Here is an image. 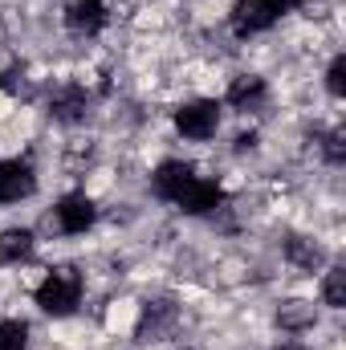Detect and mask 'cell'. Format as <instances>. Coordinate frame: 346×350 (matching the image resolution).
Masks as SVG:
<instances>
[{"mask_svg":"<svg viewBox=\"0 0 346 350\" xmlns=\"http://www.w3.org/2000/svg\"><path fill=\"white\" fill-rule=\"evenodd\" d=\"M220 204H224V187H220V183H212V179H200V175H196V183L187 187V196L179 200V208H183V212H191V216L216 212Z\"/></svg>","mask_w":346,"mask_h":350,"instance_id":"8","label":"cell"},{"mask_svg":"<svg viewBox=\"0 0 346 350\" xmlns=\"http://www.w3.org/2000/svg\"><path fill=\"white\" fill-rule=\"evenodd\" d=\"M261 98H265V82H261V78H253V74H245V78H237V82L228 86V106H237V110L257 106Z\"/></svg>","mask_w":346,"mask_h":350,"instance_id":"11","label":"cell"},{"mask_svg":"<svg viewBox=\"0 0 346 350\" xmlns=\"http://www.w3.org/2000/svg\"><path fill=\"white\" fill-rule=\"evenodd\" d=\"M82 110H86V90L70 86V90H62V94L53 98V114H57V118H66V122H78V118H82Z\"/></svg>","mask_w":346,"mask_h":350,"instance_id":"13","label":"cell"},{"mask_svg":"<svg viewBox=\"0 0 346 350\" xmlns=\"http://www.w3.org/2000/svg\"><path fill=\"white\" fill-rule=\"evenodd\" d=\"M191 183H196V167H191V163H179V159L159 163V172L151 175L155 196H159V200H172V204H179V200L187 196Z\"/></svg>","mask_w":346,"mask_h":350,"instance_id":"4","label":"cell"},{"mask_svg":"<svg viewBox=\"0 0 346 350\" xmlns=\"http://www.w3.org/2000/svg\"><path fill=\"white\" fill-rule=\"evenodd\" d=\"M326 90H330L334 98L346 94V57H334V62H330V70H326Z\"/></svg>","mask_w":346,"mask_h":350,"instance_id":"17","label":"cell"},{"mask_svg":"<svg viewBox=\"0 0 346 350\" xmlns=\"http://www.w3.org/2000/svg\"><path fill=\"white\" fill-rule=\"evenodd\" d=\"M175 322V306L172 301H151L143 310V322H139V334H163Z\"/></svg>","mask_w":346,"mask_h":350,"instance_id":"12","label":"cell"},{"mask_svg":"<svg viewBox=\"0 0 346 350\" xmlns=\"http://www.w3.org/2000/svg\"><path fill=\"white\" fill-rule=\"evenodd\" d=\"M273 25H277V12L265 0H241L232 8V33L237 37H257L265 29H273Z\"/></svg>","mask_w":346,"mask_h":350,"instance_id":"6","label":"cell"},{"mask_svg":"<svg viewBox=\"0 0 346 350\" xmlns=\"http://www.w3.org/2000/svg\"><path fill=\"white\" fill-rule=\"evenodd\" d=\"M285 257H289V265L314 273V269L322 265V249H318L314 241H306V237H289V241H285Z\"/></svg>","mask_w":346,"mask_h":350,"instance_id":"10","label":"cell"},{"mask_svg":"<svg viewBox=\"0 0 346 350\" xmlns=\"http://www.w3.org/2000/svg\"><path fill=\"white\" fill-rule=\"evenodd\" d=\"M265 4H269V8H273V12H277V21H281V16H285V12H293V8H302V4H306V0H265Z\"/></svg>","mask_w":346,"mask_h":350,"instance_id":"19","label":"cell"},{"mask_svg":"<svg viewBox=\"0 0 346 350\" xmlns=\"http://www.w3.org/2000/svg\"><path fill=\"white\" fill-rule=\"evenodd\" d=\"M106 21H110V12H106V4H102V0H74V4L66 8V25H70L74 33H82V37L102 33V29H106Z\"/></svg>","mask_w":346,"mask_h":350,"instance_id":"7","label":"cell"},{"mask_svg":"<svg viewBox=\"0 0 346 350\" xmlns=\"http://www.w3.org/2000/svg\"><path fill=\"white\" fill-rule=\"evenodd\" d=\"M326 159H330V163H343V159H346L343 131H330V135H326Z\"/></svg>","mask_w":346,"mask_h":350,"instance_id":"18","label":"cell"},{"mask_svg":"<svg viewBox=\"0 0 346 350\" xmlns=\"http://www.w3.org/2000/svg\"><path fill=\"white\" fill-rule=\"evenodd\" d=\"M277 322H281V330H310L314 326V306L310 301H289V306H281Z\"/></svg>","mask_w":346,"mask_h":350,"instance_id":"14","label":"cell"},{"mask_svg":"<svg viewBox=\"0 0 346 350\" xmlns=\"http://www.w3.org/2000/svg\"><path fill=\"white\" fill-rule=\"evenodd\" d=\"M322 297H326L330 310H343L346 306V269L343 265H334V269L326 273V281H322Z\"/></svg>","mask_w":346,"mask_h":350,"instance_id":"15","label":"cell"},{"mask_svg":"<svg viewBox=\"0 0 346 350\" xmlns=\"http://www.w3.org/2000/svg\"><path fill=\"white\" fill-rule=\"evenodd\" d=\"M216 126H220V106H216L212 98H200V102H187V106L175 110V131H179L183 139H191V143L212 139Z\"/></svg>","mask_w":346,"mask_h":350,"instance_id":"2","label":"cell"},{"mask_svg":"<svg viewBox=\"0 0 346 350\" xmlns=\"http://www.w3.org/2000/svg\"><path fill=\"white\" fill-rule=\"evenodd\" d=\"M37 191V175L25 159H4L0 163V204H16Z\"/></svg>","mask_w":346,"mask_h":350,"instance_id":"5","label":"cell"},{"mask_svg":"<svg viewBox=\"0 0 346 350\" xmlns=\"http://www.w3.org/2000/svg\"><path fill=\"white\" fill-rule=\"evenodd\" d=\"M33 297H37V306H41L45 314L66 318V314H74L78 301H82V277H78L70 265H57V269L45 273V281L33 289Z\"/></svg>","mask_w":346,"mask_h":350,"instance_id":"1","label":"cell"},{"mask_svg":"<svg viewBox=\"0 0 346 350\" xmlns=\"http://www.w3.org/2000/svg\"><path fill=\"white\" fill-rule=\"evenodd\" d=\"M25 347H29L25 322H0V350H25Z\"/></svg>","mask_w":346,"mask_h":350,"instance_id":"16","label":"cell"},{"mask_svg":"<svg viewBox=\"0 0 346 350\" xmlns=\"http://www.w3.org/2000/svg\"><path fill=\"white\" fill-rule=\"evenodd\" d=\"M33 253V232L29 228H4L0 232V265H21Z\"/></svg>","mask_w":346,"mask_h":350,"instance_id":"9","label":"cell"},{"mask_svg":"<svg viewBox=\"0 0 346 350\" xmlns=\"http://www.w3.org/2000/svg\"><path fill=\"white\" fill-rule=\"evenodd\" d=\"M94 220H98V208H94V200L82 196V191L66 196V200L53 208V224H57V232H66V237H82L86 228H94Z\"/></svg>","mask_w":346,"mask_h":350,"instance_id":"3","label":"cell"}]
</instances>
